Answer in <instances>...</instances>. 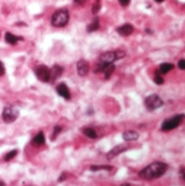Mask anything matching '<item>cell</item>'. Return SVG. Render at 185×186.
<instances>
[{"label":"cell","instance_id":"cell-1","mask_svg":"<svg viewBox=\"0 0 185 186\" xmlns=\"http://www.w3.org/2000/svg\"><path fill=\"white\" fill-rule=\"evenodd\" d=\"M168 165L163 162H154L147 165L139 172V176L144 180H155L166 173Z\"/></svg>","mask_w":185,"mask_h":186},{"label":"cell","instance_id":"cell-2","mask_svg":"<svg viewBox=\"0 0 185 186\" xmlns=\"http://www.w3.org/2000/svg\"><path fill=\"white\" fill-rule=\"evenodd\" d=\"M70 19L69 11L67 9H60L56 11L51 16V24L55 27H63L68 24Z\"/></svg>","mask_w":185,"mask_h":186},{"label":"cell","instance_id":"cell-3","mask_svg":"<svg viewBox=\"0 0 185 186\" xmlns=\"http://www.w3.org/2000/svg\"><path fill=\"white\" fill-rule=\"evenodd\" d=\"M125 57V52L123 50H116V51H108L100 55L99 62L100 63H113L116 60L122 59Z\"/></svg>","mask_w":185,"mask_h":186},{"label":"cell","instance_id":"cell-4","mask_svg":"<svg viewBox=\"0 0 185 186\" xmlns=\"http://www.w3.org/2000/svg\"><path fill=\"white\" fill-rule=\"evenodd\" d=\"M183 119H184V114H176L174 117L170 118V119H166V121L162 123L161 125V131L163 132H168L171 131V130H174L182 123Z\"/></svg>","mask_w":185,"mask_h":186},{"label":"cell","instance_id":"cell-5","mask_svg":"<svg viewBox=\"0 0 185 186\" xmlns=\"http://www.w3.org/2000/svg\"><path fill=\"white\" fill-rule=\"evenodd\" d=\"M145 106L149 111H154L163 106V101L158 95H149L145 99Z\"/></svg>","mask_w":185,"mask_h":186},{"label":"cell","instance_id":"cell-6","mask_svg":"<svg viewBox=\"0 0 185 186\" xmlns=\"http://www.w3.org/2000/svg\"><path fill=\"white\" fill-rule=\"evenodd\" d=\"M18 109L15 107H6L2 111V119L6 123H12L18 117Z\"/></svg>","mask_w":185,"mask_h":186},{"label":"cell","instance_id":"cell-7","mask_svg":"<svg viewBox=\"0 0 185 186\" xmlns=\"http://www.w3.org/2000/svg\"><path fill=\"white\" fill-rule=\"evenodd\" d=\"M35 75L40 82L48 83L50 81V70L46 65H39L35 70Z\"/></svg>","mask_w":185,"mask_h":186},{"label":"cell","instance_id":"cell-8","mask_svg":"<svg viewBox=\"0 0 185 186\" xmlns=\"http://www.w3.org/2000/svg\"><path fill=\"white\" fill-rule=\"evenodd\" d=\"M76 70L77 74L80 76H86L89 72V65H88V62L85 60H80L76 63Z\"/></svg>","mask_w":185,"mask_h":186},{"label":"cell","instance_id":"cell-9","mask_svg":"<svg viewBox=\"0 0 185 186\" xmlns=\"http://www.w3.org/2000/svg\"><path fill=\"white\" fill-rule=\"evenodd\" d=\"M127 148H129V147H127L126 145H119V146H117V147L112 148V149H111L110 151L107 154V158H108L109 160L116 158L117 156H119L120 154L124 152L125 150H127Z\"/></svg>","mask_w":185,"mask_h":186},{"label":"cell","instance_id":"cell-10","mask_svg":"<svg viewBox=\"0 0 185 186\" xmlns=\"http://www.w3.org/2000/svg\"><path fill=\"white\" fill-rule=\"evenodd\" d=\"M57 93H58L59 95H60L62 98L67 99V100H70L71 99V94H70V89L69 87H68L65 84H63V83H61V84H59L58 86H57Z\"/></svg>","mask_w":185,"mask_h":186},{"label":"cell","instance_id":"cell-11","mask_svg":"<svg viewBox=\"0 0 185 186\" xmlns=\"http://www.w3.org/2000/svg\"><path fill=\"white\" fill-rule=\"evenodd\" d=\"M133 31H134V27H133L131 24H124V25L119 26V27L117 28V32H118L121 36H129V35L132 34Z\"/></svg>","mask_w":185,"mask_h":186},{"label":"cell","instance_id":"cell-12","mask_svg":"<svg viewBox=\"0 0 185 186\" xmlns=\"http://www.w3.org/2000/svg\"><path fill=\"white\" fill-rule=\"evenodd\" d=\"M62 73H63V68L62 67H60V65H58V64L53 65V68L50 71V80L51 81L58 80V78L62 75Z\"/></svg>","mask_w":185,"mask_h":186},{"label":"cell","instance_id":"cell-13","mask_svg":"<svg viewBox=\"0 0 185 186\" xmlns=\"http://www.w3.org/2000/svg\"><path fill=\"white\" fill-rule=\"evenodd\" d=\"M5 39H6V41H7L8 44L15 45L18 40H21V39H23V38H22V37L15 36V35H13L12 33L8 32V33H6V35H5Z\"/></svg>","mask_w":185,"mask_h":186},{"label":"cell","instance_id":"cell-14","mask_svg":"<svg viewBox=\"0 0 185 186\" xmlns=\"http://www.w3.org/2000/svg\"><path fill=\"white\" fill-rule=\"evenodd\" d=\"M123 139L126 142H132V140H136L138 138V133L135 131H125L123 133Z\"/></svg>","mask_w":185,"mask_h":186},{"label":"cell","instance_id":"cell-15","mask_svg":"<svg viewBox=\"0 0 185 186\" xmlns=\"http://www.w3.org/2000/svg\"><path fill=\"white\" fill-rule=\"evenodd\" d=\"M44 143H45V136H44V133H43V132L38 133L32 139V144L35 145V146H40V145H43Z\"/></svg>","mask_w":185,"mask_h":186},{"label":"cell","instance_id":"cell-16","mask_svg":"<svg viewBox=\"0 0 185 186\" xmlns=\"http://www.w3.org/2000/svg\"><path fill=\"white\" fill-rule=\"evenodd\" d=\"M83 133L84 135L92 138V139H95V138L97 137V133H96L95 130L92 129V127H85V129H83Z\"/></svg>","mask_w":185,"mask_h":186},{"label":"cell","instance_id":"cell-17","mask_svg":"<svg viewBox=\"0 0 185 186\" xmlns=\"http://www.w3.org/2000/svg\"><path fill=\"white\" fill-rule=\"evenodd\" d=\"M172 69H173V64H171V63H162L159 68V72L160 74H166Z\"/></svg>","mask_w":185,"mask_h":186},{"label":"cell","instance_id":"cell-18","mask_svg":"<svg viewBox=\"0 0 185 186\" xmlns=\"http://www.w3.org/2000/svg\"><path fill=\"white\" fill-rule=\"evenodd\" d=\"M99 28V21L98 19H95V20L92 21V23L87 26V32H95Z\"/></svg>","mask_w":185,"mask_h":186},{"label":"cell","instance_id":"cell-19","mask_svg":"<svg viewBox=\"0 0 185 186\" xmlns=\"http://www.w3.org/2000/svg\"><path fill=\"white\" fill-rule=\"evenodd\" d=\"M114 69H116V67H114L113 63H111V64H109L108 67L105 68L104 72H105V77L106 78H109L110 77V75L112 74V72L114 71Z\"/></svg>","mask_w":185,"mask_h":186},{"label":"cell","instance_id":"cell-20","mask_svg":"<svg viewBox=\"0 0 185 186\" xmlns=\"http://www.w3.org/2000/svg\"><path fill=\"white\" fill-rule=\"evenodd\" d=\"M111 167L109 165H92L90 167V170L92 171H99V170H111Z\"/></svg>","mask_w":185,"mask_h":186},{"label":"cell","instance_id":"cell-21","mask_svg":"<svg viewBox=\"0 0 185 186\" xmlns=\"http://www.w3.org/2000/svg\"><path fill=\"white\" fill-rule=\"evenodd\" d=\"M154 81H155V83H156V84H158V85H161V84H163V77L161 76V74H160L159 71H156V75H155Z\"/></svg>","mask_w":185,"mask_h":186},{"label":"cell","instance_id":"cell-22","mask_svg":"<svg viewBox=\"0 0 185 186\" xmlns=\"http://www.w3.org/2000/svg\"><path fill=\"white\" fill-rule=\"evenodd\" d=\"M18 155V150L16 149H14V150H11L10 152H8L7 155L5 156V160L6 161H10V160H12V159L14 158V157Z\"/></svg>","mask_w":185,"mask_h":186},{"label":"cell","instance_id":"cell-23","mask_svg":"<svg viewBox=\"0 0 185 186\" xmlns=\"http://www.w3.org/2000/svg\"><path fill=\"white\" fill-rule=\"evenodd\" d=\"M62 131V127L59 126V125H56L55 129H53V133L52 135H51V140H55L56 138H57V136L59 135V133Z\"/></svg>","mask_w":185,"mask_h":186},{"label":"cell","instance_id":"cell-24","mask_svg":"<svg viewBox=\"0 0 185 186\" xmlns=\"http://www.w3.org/2000/svg\"><path fill=\"white\" fill-rule=\"evenodd\" d=\"M100 1L99 0H96V2L94 3V6H92V13L94 14H97L98 12H99V10H100Z\"/></svg>","mask_w":185,"mask_h":186},{"label":"cell","instance_id":"cell-25","mask_svg":"<svg viewBox=\"0 0 185 186\" xmlns=\"http://www.w3.org/2000/svg\"><path fill=\"white\" fill-rule=\"evenodd\" d=\"M178 67L180 68L181 70H185V60L182 59L178 62Z\"/></svg>","mask_w":185,"mask_h":186},{"label":"cell","instance_id":"cell-26","mask_svg":"<svg viewBox=\"0 0 185 186\" xmlns=\"http://www.w3.org/2000/svg\"><path fill=\"white\" fill-rule=\"evenodd\" d=\"M130 1H131V0H119V2H120V5L123 6V7H126V6H129Z\"/></svg>","mask_w":185,"mask_h":186},{"label":"cell","instance_id":"cell-27","mask_svg":"<svg viewBox=\"0 0 185 186\" xmlns=\"http://www.w3.org/2000/svg\"><path fill=\"white\" fill-rule=\"evenodd\" d=\"M5 72H6V70H5V67H3L2 62L0 61V76H2L3 74H5Z\"/></svg>","mask_w":185,"mask_h":186},{"label":"cell","instance_id":"cell-28","mask_svg":"<svg viewBox=\"0 0 185 186\" xmlns=\"http://www.w3.org/2000/svg\"><path fill=\"white\" fill-rule=\"evenodd\" d=\"M65 179H67V174H65V173H63V174H61V175H60V177H59V182L64 181Z\"/></svg>","mask_w":185,"mask_h":186},{"label":"cell","instance_id":"cell-29","mask_svg":"<svg viewBox=\"0 0 185 186\" xmlns=\"http://www.w3.org/2000/svg\"><path fill=\"white\" fill-rule=\"evenodd\" d=\"M75 1V3H77V5H84V3L86 2V0H74Z\"/></svg>","mask_w":185,"mask_h":186},{"label":"cell","instance_id":"cell-30","mask_svg":"<svg viewBox=\"0 0 185 186\" xmlns=\"http://www.w3.org/2000/svg\"><path fill=\"white\" fill-rule=\"evenodd\" d=\"M181 175H182V177L184 179V181H185V168L181 169Z\"/></svg>","mask_w":185,"mask_h":186},{"label":"cell","instance_id":"cell-31","mask_svg":"<svg viewBox=\"0 0 185 186\" xmlns=\"http://www.w3.org/2000/svg\"><path fill=\"white\" fill-rule=\"evenodd\" d=\"M156 2H158V3H161L162 1H164V0H155Z\"/></svg>","mask_w":185,"mask_h":186},{"label":"cell","instance_id":"cell-32","mask_svg":"<svg viewBox=\"0 0 185 186\" xmlns=\"http://www.w3.org/2000/svg\"><path fill=\"white\" fill-rule=\"evenodd\" d=\"M0 186H6V184L2 181H0Z\"/></svg>","mask_w":185,"mask_h":186},{"label":"cell","instance_id":"cell-33","mask_svg":"<svg viewBox=\"0 0 185 186\" xmlns=\"http://www.w3.org/2000/svg\"><path fill=\"white\" fill-rule=\"evenodd\" d=\"M122 186H130V185H129V184H123Z\"/></svg>","mask_w":185,"mask_h":186}]
</instances>
